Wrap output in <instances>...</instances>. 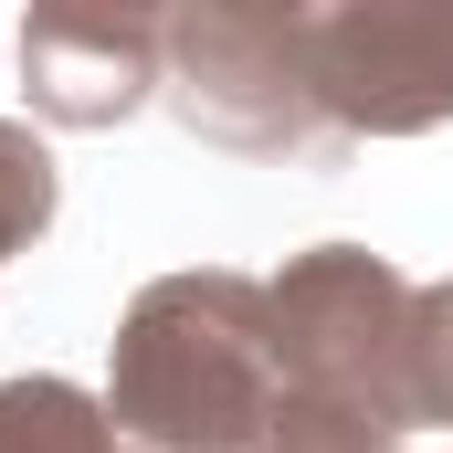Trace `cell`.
<instances>
[{
	"mask_svg": "<svg viewBox=\"0 0 453 453\" xmlns=\"http://www.w3.org/2000/svg\"><path fill=\"white\" fill-rule=\"evenodd\" d=\"M422 411L453 422V274L422 285Z\"/></svg>",
	"mask_w": 453,
	"mask_h": 453,
	"instance_id": "9",
	"label": "cell"
},
{
	"mask_svg": "<svg viewBox=\"0 0 453 453\" xmlns=\"http://www.w3.org/2000/svg\"><path fill=\"white\" fill-rule=\"evenodd\" d=\"M0 453H127V443L106 422V390L32 369V380H0Z\"/></svg>",
	"mask_w": 453,
	"mask_h": 453,
	"instance_id": "6",
	"label": "cell"
},
{
	"mask_svg": "<svg viewBox=\"0 0 453 453\" xmlns=\"http://www.w3.org/2000/svg\"><path fill=\"white\" fill-rule=\"evenodd\" d=\"M274 348H285V390L327 401L369 433H422V285L369 253V242H306L274 285Z\"/></svg>",
	"mask_w": 453,
	"mask_h": 453,
	"instance_id": "2",
	"label": "cell"
},
{
	"mask_svg": "<svg viewBox=\"0 0 453 453\" xmlns=\"http://www.w3.org/2000/svg\"><path fill=\"white\" fill-rule=\"evenodd\" d=\"M242 453H401L390 433H369V422H348V411H327V401H274V422L253 433Z\"/></svg>",
	"mask_w": 453,
	"mask_h": 453,
	"instance_id": "8",
	"label": "cell"
},
{
	"mask_svg": "<svg viewBox=\"0 0 453 453\" xmlns=\"http://www.w3.org/2000/svg\"><path fill=\"white\" fill-rule=\"evenodd\" d=\"M169 64L158 96L201 148L232 158H306L327 137L317 116V74H306V11H242V0H190L169 11Z\"/></svg>",
	"mask_w": 453,
	"mask_h": 453,
	"instance_id": "3",
	"label": "cell"
},
{
	"mask_svg": "<svg viewBox=\"0 0 453 453\" xmlns=\"http://www.w3.org/2000/svg\"><path fill=\"white\" fill-rule=\"evenodd\" d=\"M42 232H53V148L21 116H0V264L32 253Z\"/></svg>",
	"mask_w": 453,
	"mask_h": 453,
	"instance_id": "7",
	"label": "cell"
},
{
	"mask_svg": "<svg viewBox=\"0 0 453 453\" xmlns=\"http://www.w3.org/2000/svg\"><path fill=\"white\" fill-rule=\"evenodd\" d=\"M306 74L327 137H422L453 116V0L306 11Z\"/></svg>",
	"mask_w": 453,
	"mask_h": 453,
	"instance_id": "4",
	"label": "cell"
},
{
	"mask_svg": "<svg viewBox=\"0 0 453 453\" xmlns=\"http://www.w3.org/2000/svg\"><path fill=\"white\" fill-rule=\"evenodd\" d=\"M169 21L158 11H85V0H53L21 21V96L42 127H127V116L158 96V42Z\"/></svg>",
	"mask_w": 453,
	"mask_h": 453,
	"instance_id": "5",
	"label": "cell"
},
{
	"mask_svg": "<svg viewBox=\"0 0 453 453\" xmlns=\"http://www.w3.org/2000/svg\"><path fill=\"white\" fill-rule=\"evenodd\" d=\"M285 401L274 296L253 274H158L106 338V422L127 453H242Z\"/></svg>",
	"mask_w": 453,
	"mask_h": 453,
	"instance_id": "1",
	"label": "cell"
}]
</instances>
